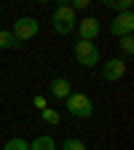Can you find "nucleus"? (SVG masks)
<instances>
[{
    "mask_svg": "<svg viewBox=\"0 0 134 150\" xmlns=\"http://www.w3.org/2000/svg\"><path fill=\"white\" fill-rule=\"evenodd\" d=\"M105 6L113 8V11H118V13H123V11H131V0H107Z\"/></svg>",
    "mask_w": 134,
    "mask_h": 150,
    "instance_id": "obj_12",
    "label": "nucleus"
},
{
    "mask_svg": "<svg viewBox=\"0 0 134 150\" xmlns=\"http://www.w3.org/2000/svg\"><path fill=\"white\" fill-rule=\"evenodd\" d=\"M30 150H56V145H54V139H51L48 134H43V137H38V139H32Z\"/></svg>",
    "mask_w": 134,
    "mask_h": 150,
    "instance_id": "obj_9",
    "label": "nucleus"
},
{
    "mask_svg": "<svg viewBox=\"0 0 134 150\" xmlns=\"http://www.w3.org/2000/svg\"><path fill=\"white\" fill-rule=\"evenodd\" d=\"M35 105H38V107L43 110V107H46V99H43V97H35Z\"/></svg>",
    "mask_w": 134,
    "mask_h": 150,
    "instance_id": "obj_17",
    "label": "nucleus"
},
{
    "mask_svg": "<svg viewBox=\"0 0 134 150\" xmlns=\"http://www.w3.org/2000/svg\"><path fill=\"white\" fill-rule=\"evenodd\" d=\"M3 150H30V142L22 139V137H11V139L3 145Z\"/></svg>",
    "mask_w": 134,
    "mask_h": 150,
    "instance_id": "obj_11",
    "label": "nucleus"
},
{
    "mask_svg": "<svg viewBox=\"0 0 134 150\" xmlns=\"http://www.w3.org/2000/svg\"><path fill=\"white\" fill-rule=\"evenodd\" d=\"M0 48H19V40L11 30H0Z\"/></svg>",
    "mask_w": 134,
    "mask_h": 150,
    "instance_id": "obj_10",
    "label": "nucleus"
},
{
    "mask_svg": "<svg viewBox=\"0 0 134 150\" xmlns=\"http://www.w3.org/2000/svg\"><path fill=\"white\" fill-rule=\"evenodd\" d=\"M51 91H54V97H59V99H67L70 94H72V86L67 78H54L51 81Z\"/></svg>",
    "mask_w": 134,
    "mask_h": 150,
    "instance_id": "obj_8",
    "label": "nucleus"
},
{
    "mask_svg": "<svg viewBox=\"0 0 134 150\" xmlns=\"http://www.w3.org/2000/svg\"><path fill=\"white\" fill-rule=\"evenodd\" d=\"M131 32H134V13H131V11L118 13V16L110 22V35H116L118 40H121V38H126V35H131Z\"/></svg>",
    "mask_w": 134,
    "mask_h": 150,
    "instance_id": "obj_5",
    "label": "nucleus"
},
{
    "mask_svg": "<svg viewBox=\"0 0 134 150\" xmlns=\"http://www.w3.org/2000/svg\"><path fill=\"white\" fill-rule=\"evenodd\" d=\"M40 115H43V121H46V123H51V126H56V123H59V118H62L59 112L51 110V107H43V110H40Z\"/></svg>",
    "mask_w": 134,
    "mask_h": 150,
    "instance_id": "obj_13",
    "label": "nucleus"
},
{
    "mask_svg": "<svg viewBox=\"0 0 134 150\" xmlns=\"http://www.w3.org/2000/svg\"><path fill=\"white\" fill-rule=\"evenodd\" d=\"M65 102H67V112L75 115V118H91L94 115V102L81 91H72Z\"/></svg>",
    "mask_w": 134,
    "mask_h": 150,
    "instance_id": "obj_2",
    "label": "nucleus"
},
{
    "mask_svg": "<svg viewBox=\"0 0 134 150\" xmlns=\"http://www.w3.org/2000/svg\"><path fill=\"white\" fill-rule=\"evenodd\" d=\"M51 24H54V32H59V35H70V32L75 30L78 16H75V11L70 8V3L56 6V11H54V16H51Z\"/></svg>",
    "mask_w": 134,
    "mask_h": 150,
    "instance_id": "obj_1",
    "label": "nucleus"
},
{
    "mask_svg": "<svg viewBox=\"0 0 134 150\" xmlns=\"http://www.w3.org/2000/svg\"><path fill=\"white\" fill-rule=\"evenodd\" d=\"M99 32H102V24H99V19L97 16H86V19H81L78 22V35H81V40H97L99 38Z\"/></svg>",
    "mask_w": 134,
    "mask_h": 150,
    "instance_id": "obj_6",
    "label": "nucleus"
},
{
    "mask_svg": "<svg viewBox=\"0 0 134 150\" xmlns=\"http://www.w3.org/2000/svg\"><path fill=\"white\" fill-rule=\"evenodd\" d=\"M70 8H72V11H86V8H89V0H75Z\"/></svg>",
    "mask_w": 134,
    "mask_h": 150,
    "instance_id": "obj_16",
    "label": "nucleus"
},
{
    "mask_svg": "<svg viewBox=\"0 0 134 150\" xmlns=\"http://www.w3.org/2000/svg\"><path fill=\"white\" fill-rule=\"evenodd\" d=\"M123 75H126V62H123V59H107V62L102 64V78L110 81V83L121 81Z\"/></svg>",
    "mask_w": 134,
    "mask_h": 150,
    "instance_id": "obj_7",
    "label": "nucleus"
},
{
    "mask_svg": "<svg viewBox=\"0 0 134 150\" xmlns=\"http://www.w3.org/2000/svg\"><path fill=\"white\" fill-rule=\"evenodd\" d=\"M62 150H86V145H83V139L70 137V139H65V142H62Z\"/></svg>",
    "mask_w": 134,
    "mask_h": 150,
    "instance_id": "obj_14",
    "label": "nucleus"
},
{
    "mask_svg": "<svg viewBox=\"0 0 134 150\" xmlns=\"http://www.w3.org/2000/svg\"><path fill=\"white\" fill-rule=\"evenodd\" d=\"M38 30H40V24H38L35 16H19L13 22V27H11V32H13V38L19 43L22 40H32V38L38 35Z\"/></svg>",
    "mask_w": 134,
    "mask_h": 150,
    "instance_id": "obj_3",
    "label": "nucleus"
},
{
    "mask_svg": "<svg viewBox=\"0 0 134 150\" xmlns=\"http://www.w3.org/2000/svg\"><path fill=\"white\" fill-rule=\"evenodd\" d=\"M75 59L83 67H97L99 64V48L97 43H89V40H78L75 43Z\"/></svg>",
    "mask_w": 134,
    "mask_h": 150,
    "instance_id": "obj_4",
    "label": "nucleus"
},
{
    "mask_svg": "<svg viewBox=\"0 0 134 150\" xmlns=\"http://www.w3.org/2000/svg\"><path fill=\"white\" fill-rule=\"evenodd\" d=\"M121 51L129 56V54H134V38L131 35H126V38H121Z\"/></svg>",
    "mask_w": 134,
    "mask_h": 150,
    "instance_id": "obj_15",
    "label": "nucleus"
}]
</instances>
